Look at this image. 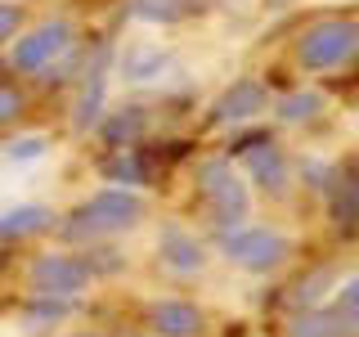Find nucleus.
Returning <instances> with one entry per match:
<instances>
[{"label": "nucleus", "instance_id": "obj_1", "mask_svg": "<svg viewBox=\"0 0 359 337\" xmlns=\"http://www.w3.org/2000/svg\"><path fill=\"white\" fill-rule=\"evenodd\" d=\"M144 220V198L130 194V189H99L90 194L81 207H72L67 216L54 225L63 243H99L108 234L135 230Z\"/></svg>", "mask_w": 359, "mask_h": 337}, {"label": "nucleus", "instance_id": "obj_2", "mask_svg": "<svg viewBox=\"0 0 359 337\" xmlns=\"http://www.w3.org/2000/svg\"><path fill=\"white\" fill-rule=\"evenodd\" d=\"M297 63L306 72H337L351 59H359V22L355 18H314L297 37Z\"/></svg>", "mask_w": 359, "mask_h": 337}, {"label": "nucleus", "instance_id": "obj_3", "mask_svg": "<svg viewBox=\"0 0 359 337\" xmlns=\"http://www.w3.org/2000/svg\"><path fill=\"white\" fill-rule=\"evenodd\" d=\"M198 194H202V202H207V211H211L216 239L243 225V216H247V185L233 176L229 157H211V162L198 166Z\"/></svg>", "mask_w": 359, "mask_h": 337}, {"label": "nucleus", "instance_id": "obj_4", "mask_svg": "<svg viewBox=\"0 0 359 337\" xmlns=\"http://www.w3.org/2000/svg\"><path fill=\"white\" fill-rule=\"evenodd\" d=\"M76 45V27L72 18H45L36 22L32 32H22V41H14L9 50V67L22 77H36V72H50L54 63L63 59L67 50Z\"/></svg>", "mask_w": 359, "mask_h": 337}, {"label": "nucleus", "instance_id": "obj_5", "mask_svg": "<svg viewBox=\"0 0 359 337\" xmlns=\"http://www.w3.org/2000/svg\"><path fill=\"white\" fill-rule=\"evenodd\" d=\"M220 252L229 256L238 270H252V275H269L292 256V243L269 225H238V230L220 234Z\"/></svg>", "mask_w": 359, "mask_h": 337}, {"label": "nucleus", "instance_id": "obj_6", "mask_svg": "<svg viewBox=\"0 0 359 337\" xmlns=\"http://www.w3.org/2000/svg\"><path fill=\"white\" fill-rule=\"evenodd\" d=\"M90 279L95 275H90L81 252H45V256H36V261L27 265L32 297H63V301H72Z\"/></svg>", "mask_w": 359, "mask_h": 337}, {"label": "nucleus", "instance_id": "obj_7", "mask_svg": "<svg viewBox=\"0 0 359 337\" xmlns=\"http://www.w3.org/2000/svg\"><path fill=\"white\" fill-rule=\"evenodd\" d=\"M328 225L337 239H359V153L337 162V189L328 194Z\"/></svg>", "mask_w": 359, "mask_h": 337}, {"label": "nucleus", "instance_id": "obj_8", "mask_svg": "<svg viewBox=\"0 0 359 337\" xmlns=\"http://www.w3.org/2000/svg\"><path fill=\"white\" fill-rule=\"evenodd\" d=\"M108 63H112V50L99 45L90 54L86 72H81V95L72 104V131H95L99 117H104V95H108Z\"/></svg>", "mask_w": 359, "mask_h": 337}, {"label": "nucleus", "instance_id": "obj_9", "mask_svg": "<svg viewBox=\"0 0 359 337\" xmlns=\"http://www.w3.org/2000/svg\"><path fill=\"white\" fill-rule=\"evenodd\" d=\"M269 104V86L256 77H238L233 86L220 90V99L207 108V126H229V121H252L256 112H265Z\"/></svg>", "mask_w": 359, "mask_h": 337}, {"label": "nucleus", "instance_id": "obj_10", "mask_svg": "<svg viewBox=\"0 0 359 337\" xmlns=\"http://www.w3.org/2000/svg\"><path fill=\"white\" fill-rule=\"evenodd\" d=\"M157 256H162V270L166 275H180V279H194L207 270V247H202L184 225H162L157 234Z\"/></svg>", "mask_w": 359, "mask_h": 337}, {"label": "nucleus", "instance_id": "obj_11", "mask_svg": "<svg viewBox=\"0 0 359 337\" xmlns=\"http://www.w3.org/2000/svg\"><path fill=\"white\" fill-rule=\"evenodd\" d=\"M149 329L153 337H202L207 333V315L184 297H162L149 306Z\"/></svg>", "mask_w": 359, "mask_h": 337}, {"label": "nucleus", "instance_id": "obj_12", "mask_svg": "<svg viewBox=\"0 0 359 337\" xmlns=\"http://www.w3.org/2000/svg\"><path fill=\"white\" fill-rule=\"evenodd\" d=\"M332 284H337V270H332V265H310L306 275H297L287 288H274V292H278L274 306H283L292 319H297V315H310V310H319L323 292H328Z\"/></svg>", "mask_w": 359, "mask_h": 337}, {"label": "nucleus", "instance_id": "obj_13", "mask_svg": "<svg viewBox=\"0 0 359 337\" xmlns=\"http://www.w3.org/2000/svg\"><path fill=\"white\" fill-rule=\"evenodd\" d=\"M149 121H153V112L144 104H126L117 112H104L95 131H99V140H104L112 153H121V149H130V144H140L144 135H149Z\"/></svg>", "mask_w": 359, "mask_h": 337}, {"label": "nucleus", "instance_id": "obj_14", "mask_svg": "<svg viewBox=\"0 0 359 337\" xmlns=\"http://www.w3.org/2000/svg\"><path fill=\"white\" fill-rule=\"evenodd\" d=\"M243 162H247V176H252V185L261 189V194H269V198L287 194V153L278 149L274 140L261 144V149H252Z\"/></svg>", "mask_w": 359, "mask_h": 337}, {"label": "nucleus", "instance_id": "obj_15", "mask_svg": "<svg viewBox=\"0 0 359 337\" xmlns=\"http://www.w3.org/2000/svg\"><path fill=\"white\" fill-rule=\"evenodd\" d=\"M99 171H104L108 185H130V194H135L140 185H153L157 166L144 157V149H121V153L99 157Z\"/></svg>", "mask_w": 359, "mask_h": 337}, {"label": "nucleus", "instance_id": "obj_16", "mask_svg": "<svg viewBox=\"0 0 359 337\" xmlns=\"http://www.w3.org/2000/svg\"><path fill=\"white\" fill-rule=\"evenodd\" d=\"M359 333V319L346 310H310V315H297L287 324V337H355Z\"/></svg>", "mask_w": 359, "mask_h": 337}, {"label": "nucleus", "instance_id": "obj_17", "mask_svg": "<svg viewBox=\"0 0 359 337\" xmlns=\"http://www.w3.org/2000/svg\"><path fill=\"white\" fill-rule=\"evenodd\" d=\"M54 211L45 202H22V207H9L0 216V243H14V239H32V234H45L54 230Z\"/></svg>", "mask_w": 359, "mask_h": 337}, {"label": "nucleus", "instance_id": "obj_18", "mask_svg": "<svg viewBox=\"0 0 359 337\" xmlns=\"http://www.w3.org/2000/svg\"><path fill=\"white\" fill-rule=\"evenodd\" d=\"M207 9V0H130L126 5V14L130 18H140V22H184V18H194Z\"/></svg>", "mask_w": 359, "mask_h": 337}, {"label": "nucleus", "instance_id": "obj_19", "mask_svg": "<svg viewBox=\"0 0 359 337\" xmlns=\"http://www.w3.org/2000/svg\"><path fill=\"white\" fill-rule=\"evenodd\" d=\"M171 67V50H157V45H135V50L121 59V77L126 81H153Z\"/></svg>", "mask_w": 359, "mask_h": 337}, {"label": "nucleus", "instance_id": "obj_20", "mask_svg": "<svg viewBox=\"0 0 359 337\" xmlns=\"http://www.w3.org/2000/svg\"><path fill=\"white\" fill-rule=\"evenodd\" d=\"M323 112V95L319 90H287L283 99H278L274 117L283 121V126H301V121H314Z\"/></svg>", "mask_w": 359, "mask_h": 337}, {"label": "nucleus", "instance_id": "obj_21", "mask_svg": "<svg viewBox=\"0 0 359 337\" xmlns=\"http://www.w3.org/2000/svg\"><path fill=\"white\" fill-rule=\"evenodd\" d=\"M76 310V297L63 301V297H27L22 301V319L27 324H59Z\"/></svg>", "mask_w": 359, "mask_h": 337}, {"label": "nucleus", "instance_id": "obj_22", "mask_svg": "<svg viewBox=\"0 0 359 337\" xmlns=\"http://www.w3.org/2000/svg\"><path fill=\"white\" fill-rule=\"evenodd\" d=\"M45 149H50L45 135H18V140L5 144V157L9 162H36V157H45Z\"/></svg>", "mask_w": 359, "mask_h": 337}, {"label": "nucleus", "instance_id": "obj_23", "mask_svg": "<svg viewBox=\"0 0 359 337\" xmlns=\"http://www.w3.org/2000/svg\"><path fill=\"white\" fill-rule=\"evenodd\" d=\"M301 180H306L310 194H323V198H328L332 189H337V166H328V162H306V166H301Z\"/></svg>", "mask_w": 359, "mask_h": 337}, {"label": "nucleus", "instance_id": "obj_24", "mask_svg": "<svg viewBox=\"0 0 359 337\" xmlns=\"http://www.w3.org/2000/svg\"><path fill=\"white\" fill-rule=\"evenodd\" d=\"M269 140H274V135H269L265 126H247V131H238V135L229 140V149H224V157H229V162H233V157H247L252 149H261V144H269Z\"/></svg>", "mask_w": 359, "mask_h": 337}, {"label": "nucleus", "instance_id": "obj_25", "mask_svg": "<svg viewBox=\"0 0 359 337\" xmlns=\"http://www.w3.org/2000/svg\"><path fill=\"white\" fill-rule=\"evenodd\" d=\"M86 256V265H90V275H117V270L121 265H126V261H121V252H112V247H95V252H81Z\"/></svg>", "mask_w": 359, "mask_h": 337}, {"label": "nucleus", "instance_id": "obj_26", "mask_svg": "<svg viewBox=\"0 0 359 337\" xmlns=\"http://www.w3.org/2000/svg\"><path fill=\"white\" fill-rule=\"evenodd\" d=\"M18 27H22V5H0V45L18 41Z\"/></svg>", "mask_w": 359, "mask_h": 337}, {"label": "nucleus", "instance_id": "obj_27", "mask_svg": "<svg viewBox=\"0 0 359 337\" xmlns=\"http://www.w3.org/2000/svg\"><path fill=\"white\" fill-rule=\"evenodd\" d=\"M22 112V90H14V86H0V126H9Z\"/></svg>", "mask_w": 359, "mask_h": 337}, {"label": "nucleus", "instance_id": "obj_28", "mask_svg": "<svg viewBox=\"0 0 359 337\" xmlns=\"http://www.w3.org/2000/svg\"><path fill=\"white\" fill-rule=\"evenodd\" d=\"M337 310H346V315H355V319H359V275L337 292Z\"/></svg>", "mask_w": 359, "mask_h": 337}, {"label": "nucleus", "instance_id": "obj_29", "mask_svg": "<svg viewBox=\"0 0 359 337\" xmlns=\"http://www.w3.org/2000/svg\"><path fill=\"white\" fill-rule=\"evenodd\" d=\"M269 86H274V90H283V95H287V90H297V86H292V77L283 72V67H274V72H269Z\"/></svg>", "mask_w": 359, "mask_h": 337}, {"label": "nucleus", "instance_id": "obj_30", "mask_svg": "<svg viewBox=\"0 0 359 337\" xmlns=\"http://www.w3.org/2000/svg\"><path fill=\"white\" fill-rule=\"evenodd\" d=\"M265 5H269V9H283V5H287V0H265Z\"/></svg>", "mask_w": 359, "mask_h": 337}, {"label": "nucleus", "instance_id": "obj_31", "mask_svg": "<svg viewBox=\"0 0 359 337\" xmlns=\"http://www.w3.org/2000/svg\"><path fill=\"white\" fill-rule=\"evenodd\" d=\"M76 337H95V333H76Z\"/></svg>", "mask_w": 359, "mask_h": 337}]
</instances>
